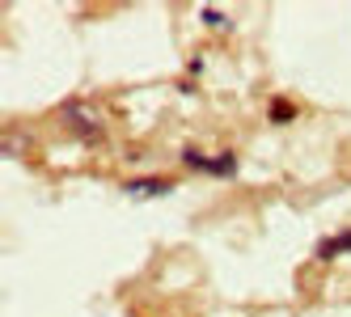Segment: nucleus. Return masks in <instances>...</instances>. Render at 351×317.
<instances>
[{
	"instance_id": "1",
	"label": "nucleus",
	"mask_w": 351,
	"mask_h": 317,
	"mask_svg": "<svg viewBox=\"0 0 351 317\" xmlns=\"http://www.w3.org/2000/svg\"><path fill=\"white\" fill-rule=\"evenodd\" d=\"M182 165L195 169V174H212V178H233L237 174V153H220V157H208L199 149H182Z\"/></svg>"
},
{
	"instance_id": "2",
	"label": "nucleus",
	"mask_w": 351,
	"mask_h": 317,
	"mask_svg": "<svg viewBox=\"0 0 351 317\" xmlns=\"http://www.w3.org/2000/svg\"><path fill=\"white\" fill-rule=\"evenodd\" d=\"M64 127L68 131H77V140H85V144H93V140H102V123L93 118V110L85 106V102H64Z\"/></svg>"
},
{
	"instance_id": "3",
	"label": "nucleus",
	"mask_w": 351,
	"mask_h": 317,
	"mask_svg": "<svg viewBox=\"0 0 351 317\" xmlns=\"http://www.w3.org/2000/svg\"><path fill=\"white\" fill-rule=\"evenodd\" d=\"M123 190H128L132 199H157V194H169L173 190V182L169 178H136V182H128Z\"/></svg>"
},
{
	"instance_id": "4",
	"label": "nucleus",
	"mask_w": 351,
	"mask_h": 317,
	"mask_svg": "<svg viewBox=\"0 0 351 317\" xmlns=\"http://www.w3.org/2000/svg\"><path fill=\"white\" fill-rule=\"evenodd\" d=\"M339 254H351V229H343V233H335V237L317 241V258H322V262H330V258H339Z\"/></svg>"
},
{
	"instance_id": "5",
	"label": "nucleus",
	"mask_w": 351,
	"mask_h": 317,
	"mask_svg": "<svg viewBox=\"0 0 351 317\" xmlns=\"http://www.w3.org/2000/svg\"><path fill=\"white\" fill-rule=\"evenodd\" d=\"M292 118H296V106L275 97V102H271V123H292Z\"/></svg>"
},
{
	"instance_id": "6",
	"label": "nucleus",
	"mask_w": 351,
	"mask_h": 317,
	"mask_svg": "<svg viewBox=\"0 0 351 317\" xmlns=\"http://www.w3.org/2000/svg\"><path fill=\"white\" fill-rule=\"evenodd\" d=\"M204 21H208V26H220V30L229 26V17H224L220 9H204Z\"/></svg>"
}]
</instances>
